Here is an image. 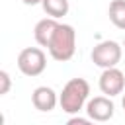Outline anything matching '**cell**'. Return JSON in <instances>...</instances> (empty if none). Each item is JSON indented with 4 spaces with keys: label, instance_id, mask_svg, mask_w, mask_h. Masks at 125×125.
<instances>
[{
    "label": "cell",
    "instance_id": "4fadbf2b",
    "mask_svg": "<svg viewBox=\"0 0 125 125\" xmlns=\"http://www.w3.org/2000/svg\"><path fill=\"white\" fill-rule=\"evenodd\" d=\"M21 2H23L25 6H35V4H41L43 0H21Z\"/></svg>",
    "mask_w": 125,
    "mask_h": 125
},
{
    "label": "cell",
    "instance_id": "52a82bcc",
    "mask_svg": "<svg viewBox=\"0 0 125 125\" xmlns=\"http://www.w3.org/2000/svg\"><path fill=\"white\" fill-rule=\"evenodd\" d=\"M31 104L39 111H53L59 104V96L51 86H37L31 92Z\"/></svg>",
    "mask_w": 125,
    "mask_h": 125
},
{
    "label": "cell",
    "instance_id": "7c38bea8",
    "mask_svg": "<svg viewBox=\"0 0 125 125\" xmlns=\"http://www.w3.org/2000/svg\"><path fill=\"white\" fill-rule=\"evenodd\" d=\"M92 119L90 117H78V115H72L68 119V125H88Z\"/></svg>",
    "mask_w": 125,
    "mask_h": 125
},
{
    "label": "cell",
    "instance_id": "5b68a950",
    "mask_svg": "<svg viewBox=\"0 0 125 125\" xmlns=\"http://www.w3.org/2000/svg\"><path fill=\"white\" fill-rule=\"evenodd\" d=\"M98 86H100L102 94H105L109 98L123 94V90H125V74H123V70H119L117 66L104 68L102 74H100Z\"/></svg>",
    "mask_w": 125,
    "mask_h": 125
},
{
    "label": "cell",
    "instance_id": "9c48e42d",
    "mask_svg": "<svg viewBox=\"0 0 125 125\" xmlns=\"http://www.w3.org/2000/svg\"><path fill=\"white\" fill-rule=\"evenodd\" d=\"M41 6H43V10H45L47 16L57 18V20L64 18V16L68 14V10H70L68 0H43Z\"/></svg>",
    "mask_w": 125,
    "mask_h": 125
},
{
    "label": "cell",
    "instance_id": "8992f818",
    "mask_svg": "<svg viewBox=\"0 0 125 125\" xmlns=\"http://www.w3.org/2000/svg\"><path fill=\"white\" fill-rule=\"evenodd\" d=\"M84 109H86V115H88L92 121H98V123L109 121V119L113 117V113H115V105H113L111 98L105 96V94L88 100V104H86Z\"/></svg>",
    "mask_w": 125,
    "mask_h": 125
},
{
    "label": "cell",
    "instance_id": "7a4b0ae2",
    "mask_svg": "<svg viewBox=\"0 0 125 125\" xmlns=\"http://www.w3.org/2000/svg\"><path fill=\"white\" fill-rule=\"evenodd\" d=\"M49 49V55L59 61V62H66L74 57L76 53V31L72 25L68 23H59L51 43L47 45Z\"/></svg>",
    "mask_w": 125,
    "mask_h": 125
},
{
    "label": "cell",
    "instance_id": "277c9868",
    "mask_svg": "<svg viewBox=\"0 0 125 125\" xmlns=\"http://www.w3.org/2000/svg\"><path fill=\"white\" fill-rule=\"evenodd\" d=\"M123 55V47L117 41H100L94 49H92V62L100 68H109V66H117Z\"/></svg>",
    "mask_w": 125,
    "mask_h": 125
},
{
    "label": "cell",
    "instance_id": "9a60e30c",
    "mask_svg": "<svg viewBox=\"0 0 125 125\" xmlns=\"http://www.w3.org/2000/svg\"><path fill=\"white\" fill-rule=\"evenodd\" d=\"M123 47H125V39H123Z\"/></svg>",
    "mask_w": 125,
    "mask_h": 125
},
{
    "label": "cell",
    "instance_id": "30bf717a",
    "mask_svg": "<svg viewBox=\"0 0 125 125\" xmlns=\"http://www.w3.org/2000/svg\"><path fill=\"white\" fill-rule=\"evenodd\" d=\"M107 16L117 29H125V0H111Z\"/></svg>",
    "mask_w": 125,
    "mask_h": 125
},
{
    "label": "cell",
    "instance_id": "6da1fadb",
    "mask_svg": "<svg viewBox=\"0 0 125 125\" xmlns=\"http://www.w3.org/2000/svg\"><path fill=\"white\" fill-rule=\"evenodd\" d=\"M88 96H90V84H88V80L76 76V78H70L64 84L62 92L59 96V105H61V109L64 113L76 115V113H80L86 107Z\"/></svg>",
    "mask_w": 125,
    "mask_h": 125
},
{
    "label": "cell",
    "instance_id": "ba28073f",
    "mask_svg": "<svg viewBox=\"0 0 125 125\" xmlns=\"http://www.w3.org/2000/svg\"><path fill=\"white\" fill-rule=\"evenodd\" d=\"M59 20L57 18H43V20H39L37 23H35V29H33V37H35V41L41 45V47H47L49 43H51V39H53V35H55V31H57V27H59Z\"/></svg>",
    "mask_w": 125,
    "mask_h": 125
},
{
    "label": "cell",
    "instance_id": "8fae6325",
    "mask_svg": "<svg viewBox=\"0 0 125 125\" xmlns=\"http://www.w3.org/2000/svg\"><path fill=\"white\" fill-rule=\"evenodd\" d=\"M10 86H12V78L6 70H0V96H6L10 92Z\"/></svg>",
    "mask_w": 125,
    "mask_h": 125
},
{
    "label": "cell",
    "instance_id": "3957f363",
    "mask_svg": "<svg viewBox=\"0 0 125 125\" xmlns=\"http://www.w3.org/2000/svg\"><path fill=\"white\" fill-rule=\"evenodd\" d=\"M47 66V57L39 47H25L18 55V68L23 76H39Z\"/></svg>",
    "mask_w": 125,
    "mask_h": 125
},
{
    "label": "cell",
    "instance_id": "5bb4252c",
    "mask_svg": "<svg viewBox=\"0 0 125 125\" xmlns=\"http://www.w3.org/2000/svg\"><path fill=\"white\" fill-rule=\"evenodd\" d=\"M121 105H123V109H125V94H123V100H121Z\"/></svg>",
    "mask_w": 125,
    "mask_h": 125
}]
</instances>
